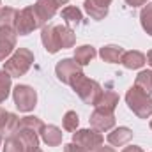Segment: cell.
I'll return each mask as SVG.
<instances>
[{
	"instance_id": "cell-28",
	"label": "cell",
	"mask_w": 152,
	"mask_h": 152,
	"mask_svg": "<svg viewBox=\"0 0 152 152\" xmlns=\"http://www.w3.org/2000/svg\"><path fill=\"white\" fill-rule=\"evenodd\" d=\"M2 152H25V149H23V145H21L14 136H7Z\"/></svg>"
},
{
	"instance_id": "cell-27",
	"label": "cell",
	"mask_w": 152,
	"mask_h": 152,
	"mask_svg": "<svg viewBox=\"0 0 152 152\" xmlns=\"http://www.w3.org/2000/svg\"><path fill=\"white\" fill-rule=\"evenodd\" d=\"M62 124H64V129L66 131H76L78 129V124H80V118H78L76 112H67V113L64 115Z\"/></svg>"
},
{
	"instance_id": "cell-25",
	"label": "cell",
	"mask_w": 152,
	"mask_h": 152,
	"mask_svg": "<svg viewBox=\"0 0 152 152\" xmlns=\"http://www.w3.org/2000/svg\"><path fill=\"white\" fill-rule=\"evenodd\" d=\"M140 21H142V27H143V30L152 36V4H147L143 9H142V12H140Z\"/></svg>"
},
{
	"instance_id": "cell-14",
	"label": "cell",
	"mask_w": 152,
	"mask_h": 152,
	"mask_svg": "<svg viewBox=\"0 0 152 152\" xmlns=\"http://www.w3.org/2000/svg\"><path fill=\"white\" fill-rule=\"evenodd\" d=\"M145 62H147V57L142 51H136V50L124 51V55L120 58V64L127 69H140V67H143Z\"/></svg>"
},
{
	"instance_id": "cell-16",
	"label": "cell",
	"mask_w": 152,
	"mask_h": 152,
	"mask_svg": "<svg viewBox=\"0 0 152 152\" xmlns=\"http://www.w3.org/2000/svg\"><path fill=\"white\" fill-rule=\"evenodd\" d=\"M118 104V94L113 90H104L99 97V101L96 103V108L97 110H103V112H110L113 113V110Z\"/></svg>"
},
{
	"instance_id": "cell-26",
	"label": "cell",
	"mask_w": 152,
	"mask_h": 152,
	"mask_svg": "<svg viewBox=\"0 0 152 152\" xmlns=\"http://www.w3.org/2000/svg\"><path fill=\"white\" fill-rule=\"evenodd\" d=\"M11 78L12 76L5 71H0V103H4L11 92Z\"/></svg>"
},
{
	"instance_id": "cell-31",
	"label": "cell",
	"mask_w": 152,
	"mask_h": 152,
	"mask_svg": "<svg viewBox=\"0 0 152 152\" xmlns=\"http://www.w3.org/2000/svg\"><path fill=\"white\" fill-rule=\"evenodd\" d=\"M122 152H143V149L138 147V145H131V147H126Z\"/></svg>"
},
{
	"instance_id": "cell-34",
	"label": "cell",
	"mask_w": 152,
	"mask_h": 152,
	"mask_svg": "<svg viewBox=\"0 0 152 152\" xmlns=\"http://www.w3.org/2000/svg\"><path fill=\"white\" fill-rule=\"evenodd\" d=\"M96 2H97V4H101V5H110V2H112V0H96Z\"/></svg>"
},
{
	"instance_id": "cell-1",
	"label": "cell",
	"mask_w": 152,
	"mask_h": 152,
	"mask_svg": "<svg viewBox=\"0 0 152 152\" xmlns=\"http://www.w3.org/2000/svg\"><path fill=\"white\" fill-rule=\"evenodd\" d=\"M71 87H73V90H75L76 94L81 97L83 103H87V104H94V106H96V103L99 101V97H101V94H103L101 85H99L96 80L87 78L83 73H80V75L73 80Z\"/></svg>"
},
{
	"instance_id": "cell-19",
	"label": "cell",
	"mask_w": 152,
	"mask_h": 152,
	"mask_svg": "<svg viewBox=\"0 0 152 152\" xmlns=\"http://www.w3.org/2000/svg\"><path fill=\"white\" fill-rule=\"evenodd\" d=\"M124 55V48L117 46V44H108V46H103L101 51H99V57L104 60V62H110V64H117L120 62Z\"/></svg>"
},
{
	"instance_id": "cell-36",
	"label": "cell",
	"mask_w": 152,
	"mask_h": 152,
	"mask_svg": "<svg viewBox=\"0 0 152 152\" xmlns=\"http://www.w3.org/2000/svg\"><path fill=\"white\" fill-rule=\"evenodd\" d=\"M27 152H42L41 149H34V151H27Z\"/></svg>"
},
{
	"instance_id": "cell-15",
	"label": "cell",
	"mask_w": 152,
	"mask_h": 152,
	"mask_svg": "<svg viewBox=\"0 0 152 152\" xmlns=\"http://www.w3.org/2000/svg\"><path fill=\"white\" fill-rule=\"evenodd\" d=\"M39 134H41L42 142H44L46 145H50V147H57V145L62 143V131H60L57 126H53V124L42 126V129H41Z\"/></svg>"
},
{
	"instance_id": "cell-37",
	"label": "cell",
	"mask_w": 152,
	"mask_h": 152,
	"mask_svg": "<svg viewBox=\"0 0 152 152\" xmlns=\"http://www.w3.org/2000/svg\"><path fill=\"white\" fill-rule=\"evenodd\" d=\"M151 129H152V120H151Z\"/></svg>"
},
{
	"instance_id": "cell-21",
	"label": "cell",
	"mask_w": 152,
	"mask_h": 152,
	"mask_svg": "<svg viewBox=\"0 0 152 152\" xmlns=\"http://www.w3.org/2000/svg\"><path fill=\"white\" fill-rule=\"evenodd\" d=\"M96 55H97V53H96V48H94V46H88V44H83V46H80V48L75 50V60L80 66L90 64V60H92Z\"/></svg>"
},
{
	"instance_id": "cell-3",
	"label": "cell",
	"mask_w": 152,
	"mask_h": 152,
	"mask_svg": "<svg viewBox=\"0 0 152 152\" xmlns=\"http://www.w3.org/2000/svg\"><path fill=\"white\" fill-rule=\"evenodd\" d=\"M32 64H34V53L30 50H27V48H18L11 55V58L5 60L4 71L9 73L12 78H20L30 69Z\"/></svg>"
},
{
	"instance_id": "cell-35",
	"label": "cell",
	"mask_w": 152,
	"mask_h": 152,
	"mask_svg": "<svg viewBox=\"0 0 152 152\" xmlns=\"http://www.w3.org/2000/svg\"><path fill=\"white\" fill-rule=\"evenodd\" d=\"M147 60H149V64L152 66V50L149 51V53H147Z\"/></svg>"
},
{
	"instance_id": "cell-10",
	"label": "cell",
	"mask_w": 152,
	"mask_h": 152,
	"mask_svg": "<svg viewBox=\"0 0 152 152\" xmlns=\"http://www.w3.org/2000/svg\"><path fill=\"white\" fill-rule=\"evenodd\" d=\"M90 126L96 129V131H110L115 126V115L110 113V112H103V110H97L90 115Z\"/></svg>"
},
{
	"instance_id": "cell-20",
	"label": "cell",
	"mask_w": 152,
	"mask_h": 152,
	"mask_svg": "<svg viewBox=\"0 0 152 152\" xmlns=\"http://www.w3.org/2000/svg\"><path fill=\"white\" fill-rule=\"evenodd\" d=\"M83 7H85L87 14H88L92 20H103V18L108 14V5H101V4H97L96 0H85Z\"/></svg>"
},
{
	"instance_id": "cell-2",
	"label": "cell",
	"mask_w": 152,
	"mask_h": 152,
	"mask_svg": "<svg viewBox=\"0 0 152 152\" xmlns=\"http://www.w3.org/2000/svg\"><path fill=\"white\" fill-rule=\"evenodd\" d=\"M126 103L133 113L138 115L140 118H147L152 115V97L151 94L143 92L140 87H131L126 94Z\"/></svg>"
},
{
	"instance_id": "cell-9",
	"label": "cell",
	"mask_w": 152,
	"mask_h": 152,
	"mask_svg": "<svg viewBox=\"0 0 152 152\" xmlns=\"http://www.w3.org/2000/svg\"><path fill=\"white\" fill-rule=\"evenodd\" d=\"M16 32L12 27H2L0 28V62L9 57L16 48Z\"/></svg>"
},
{
	"instance_id": "cell-11",
	"label": "cell",
	"mask_w": 152,
	"mask_h": 152,
	"mask_svg": "<svg viewBox=\"0 0 152 152\" xmlns=\"http://www.w3.org/2000/svg\"><path fill=\"white\" fill-rule=\"evenodd\" d=\"M41 41H42V44H44V48H46L48 53H57L60 50L55 25H44L42 27V30H41Z\"/></svg>"
},
{
	"instance_id": "cell-5",
	"label": "cell",
	"mask_w": 152,
	"mask_h": 152,
	"mask_svg": "<svg viewBox=\"0 0 152 152\" xmlns=\"http://www.w3.org/2000/svg\"><path fill=\"white\" fill-rule=\"evenodd\" d=\"M14 96V104L20 112H30L36 108L37 103V92L28 87V85H16L12 90Z\"/></svg>"
},
{
	"instance_id": "cell-13",
	"label": "cell",
	"mask_w": 152,
	"mask_h": 152,
	"mask_svg": "<svg viewBox=\"0 0 152 152\" xmlns=\"http://www.w3.org/2000/svg\"><path fill=\"white\" fill-rule=\"evenodd\" d=\"M34 9H36V12H37L39 20L46 25V23H48V20H51V18L55 16V12H57L58 5H57L53 0H37V2H36V5H34Z\"/></svg>"
},
{
	"instance_id": "cell-4",
	"label": "cell",
	"mask_w": 152,
	"mask_h": 152,
	"mask_svg": "<svg viewBox=\"0 0 152 152\" xmlns=\"http://www.w3.org/2000/svg\"><path fill=\"white\" fill-rule=\"evenodd\" d=\"M39 27H44V23L39 20L34 5H28V7L18 11L16 20H14V32H16V34H20V36H28L30 32H34Z\"/></svg>"
},
{
	"instance_id": "cell-22",
	"label": "cell",
	"mask_w": 152,
	"mask_h": 152,
	"mask_svg": "<svg viewBox=\"0 0 152 152\" xmlns=\"http://www.w3.org/2000/svg\"><path fill=\"white\" fill-rule=\"evenodd\" d=\"M62 18L66 20L67 25H80L83 23V16H81V11L75 7V5H67L62 9Z\"/></svg>"
},
{
	"instance_id": "cell-30",
	"label": "cell",
	"mask_w": 152,
	"mask_h": 152,
	"mask_svg": "<svg viewBox=\"0 0 152 152\" xmlns=\"http://www.w3.org/2000/svg\"><path fill=\"white\" fill-rule=\"evenodd\" d=\"M127 2V5H131V7H138V5H143L145 4V0H126Z\"/></svg>"
},
{
	"instance_id": "cell-12",
	"label": "cell",
	"mask_w": 152,
	"mask_h": 152,
	"mask_svg": "<svg viewBox=\"0 0 152 152\" xmlns=\"http://www.w3.org/2000/svg\"><path fill=\"white\" fill-rule=\"evenodd\" d=\"M20 118L16 117L14 113H9L5 112L4 108H0V136L5 138V136H11L18 126Z\"/></svg>"
},
{
	"instance_id": "cell-6",
	"label": "cell",
	"mask_w": 152,
	"mask_h": 152,
	"mask_svg": "<svg viewBox=\"0 0 152 152\" xmlns=\"http://www.w3.org/2000/svg\"><path fill=\"white\" fill-rule=\"evenodd\" d=\"M103 134L96 129H78L73 134V142L81 145L85 151H96L103 145Z\"/></svg>"
},
{
	"instance_id": "cell-23",
	"label": "cell",
	"mask_w": 152,
	"mask_h": 152,
	"mask_svg": "<svg viewBox=\"0 0 152 152\" xmlns=\"http://www.w3.org/2000/svg\"><path fill=\"white\" fill-rule=\"evenodd\" d=\"M18 11L12 7H0V28L2 27H14Z\"/></svg>"
},
{
	"instance_id": "cell-18",
	"label": "cell",
	"mask_w": 152,
	"mask_h": 152,
	"mask_svg": "<svg viewBox=\"0 0 152 152\" xmlns=\"http://www.w3.org/2000/svg\"><path fill=\"white\" fill-rule=\"evenodd\" d=\"M131 138H133V131H131L129 127H117V129H113V131L108 134V142H110L112 145H115V147L126 145Z\"/></svg>"
},
{
	"instance_id": "cell-38",
	"label": "cell",
	"mask_w": 152,
	"mask_h": 152,
	"mask_svg": "<svg viewBox=\"0 0 152 152\" xmlns=\"http://www.w3.org/2000/svg\"><path fill=\"white\" fill-rule=\"evenodd\" d=\"M0 142H2V136H0Z\"/></svg>"
},
{
	"instance_id": "cell-7",
	"label": "cell",
	"mask_w": 152,
	"mask_h": 152,
	"mask_svg": "<svg viewBox=\"0 0 152 152\" xmlns=\"http://www.w3.org/2000/svg\"><path fill=\"white\" fill-rule=\"evenodd\" d=\"M80 73H81V66L76 60H73V58H64V60H60L55 66V75H57V78L62 83H66V85H71L73 80Z\"/></svg>"
},
{
	"instance_id": "cell-33",
	"label": "cell",
	"mask_w": 152,
	"mask_h": 152,
	"mask_svg": "<svg viewBox=\"0 0 152 152\" xmlns=\"http://www.w3.org/2000/svg\"><path fill=\"white\" fill-rule=\"evenodd\" d=\"M58 7H62V5H67V0H53Z\"/></svg>"
},
{
	"instance_id": "cell-8",
	"label": "cell",
	"mask_w": 152,
	"mask_h": 152,
	"mask_svg": "<svg viewBox=\"0 0 152 152\" xmlns=\"http://www.w3.org/2000/svg\"><path fill=\"white\" fill-rule=\"evenodd\" d=\"M11 136H14V138L23 145L25 152L34 151V149L39 147V133L36 129H30V127L21 126L20 122H18V126H16V129H14V133H12Z\"/></svg>"
},
{
	"instance_id": "cell-32",
	"label": "cell",
	"mask_w": 152,
	"mask_h": 152,
	"mask_svg": "<svg viewBox=\"0 0 152 152\" xmlns=\"http://www.w3.org/2000/svg\"><path fill=\"white\" fill-rule=\"evenodd\" d=\"M94 152H115V151L112 149V147H103V145H101L99 149H96Z\"/></svg>"
},
{
	"instance_id": "cell-17",
	"label": "cell",
	"mask_w": 152,
	"mask_h": 152,
	"mask_svg": "<svg viewBox=\"0 0 152 152\" xmlns=\"http://www.w3.org/2000/svg\"><path fill=\"white\" fill-rule=\"evenodd\" d=\"M55 30H57V37H58V44H60V50H66V48H73L76 42V36L75 32L67 27V25H55Z\"/></svg>"
},
{
	"instance_id": "cell-24",
	"label": "cell",
	"mask_w": 152,
	"mask_h": 152,
	"mask_svg": "<svg viewBox=\"0 0 152 152\" xmlns=\"http://www.w3.org/2000/svg\"><path fill=\"white\" fill-rule=\"evenodd\" d=\"M134 85L140 87L143 92L152 94V71H142V73H138Z\"/></svg>"
},
{
	"instance_id": "cell-29",
	"label": "cell",
	"mask_w": 152,
	"mask_h": 152,
	"mask_svg": "<svg viewBox=\"0 0 152 152\" xmlns=\"http://www.w3.org/2000/svg\"><path fill=\"white\" fill-rule=\"evenodd\" d=\"M64 152H87L81 145H78L75 142H71V143H67V145H64Z\"/></svg>"
}]
</instances>
